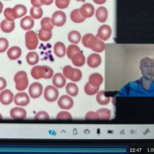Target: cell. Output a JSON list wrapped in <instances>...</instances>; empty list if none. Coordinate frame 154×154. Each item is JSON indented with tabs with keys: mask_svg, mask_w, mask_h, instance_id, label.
<instances>
[{
	"mask_svg": "<svg viewBox=\"0 0 154 154\" xmlns=\"http://www.w3.org/2000/svg\"><path fill=\"white\" fill-rule=\"evenodd\" d=\"M96 4H102L104 3L106 0H93Z\"/></svg>",
	"mask_w": 154,
	"mask_h": 154,
	"instance_id": "obj_44",
	"label": "cell"
},
{
	"mask_svg": "<svg viewBox=\"0 0 154 154\" xmlns=\"http://www.w3.org/2000/svg\"><path fill=\"white\" fill-rule=\"evenodd\" d=\"M30 13L32 18L34 19H38L42 17L43 11L40 7H32L30 9Z\"/></svg>",
	"mask_w": 154,
	"mask_h": 154,
	"instance_id": "obj_30",
	"label": "cell"
},
{
	"mask_svg": "<svg viewBox=\"0 0 154 154\" xmlns=\"http://www.w3.org/2000/svg\"><path fill=\"white\" fill-rule=\"evenodd\" d=\"M26 58L28 64L31 65H33L38 63L39 57L38 54L36 52L31 51L28 53Z\"/></svg>",
	"mask_w": 154,
	"mask_h": 154,
	"instance_id": "obj_27",
	"label": "cell"
},
{
	"mask_svg": "<svg viewBox=\"0 0 154 154\" xmlns=\"http://www.w3.org/2000/svg\"><path fill=\"white\" fill-rule=\"evenodd\" d=\"M7 54L10 59L15 60L20 56L22 54V50L19 47L14 46L11 47L8 50Z\"/></svg>",
	"mask_w": 154,
	"mask_h": 154,
	"instance_id": "obj_22",
	"label": "cell"
},
{
	"mask_svg": "<svg viewBox=\"0 0 154 154\" xmlns=\"http://www.w3.org/2000/svg\"><path fill=\"white\" fill-rule=\"evenodd\" d=\"M73 103L72 98L66 95H64L60 97L57 102L60 107L64 109H71L73 106Z\"/></svg>",
	"mask_w": 154,
	"mask_h": 154,
	"instance_id": "obj_10",
	"label": "cell"
},
{
	"mask_svg": "<svg viewBox=\"0 0 154 154\" xmlns=\"http://www.w3.org/2000/svg\"><path fill=\"white\" fill-rule=\"evenodd\" d=\"M70 0H55V4L57 7L63 9L68 7Z\"/></svg>",
	"mask_w": 154,
	"mask_h": 154,
	"instance_id": "obj_35",
	"label": "cell"
},
{
	"mask_svg": "<svg viewBox=\"0 0 154 154\" xmlns=\"http://www.w3.org/2000/svg\"><path fill=\"white\" fill-rule=\"evenodd\" d=\"M14 97L13 93L9 90L6 89L0 94V101L4 105H8L13 101Z\"/></svg>",
	"mask_w": 154,
	"mask_h": 154,
	"instance_id": "obj_15",
	"label": "cell"
},
{
	"mask_svg": "<svg viewBox=\"0 0 154 154\" xmlns=\"http://www.w3.org/2000/svg\"><path fill=\"white\" fill-rule=\"evenodd\" d=\"M10 115L12 118L15 119H23L26 117V112L23 108L15 107L11 109Z\"/></svg>",
	"mask_w": 154,
	"mask_h": 154,
	"instance_id": "obj_16",
	"label": "cell"
},
{
	"mask_svg": "<svg viewBox=\"0 0 154 154\" xmlns=\"http://www.w3.org/2000/svg\"><path fill=\"white\" fill-rule=\"evenodd\" d=\"M97 113L98 115L99 118L101 119H108L110 117L111 112L108 109H100L97 111Z\"/></svg>",
	"mask_w": 154,
	"mask_h": 154,
	"instance_id": "obj_34",
	"label": "cell"
},
{
	"mask_svg": "<svg viewBox=\"0 0 154 154\" xmlns=\"http://www.w3.org/2000/svg\"><path fill=\"white\" fill-rule=\"evenodd\" d=\"M4 14L6 19L9 20L13 21L15 19L13 14L12 8H8L4 11Z\"/></svg>",
	"mask_w": 154,
	"mask_h": 154,
	"instance_id": "obj_37",
	"label": "cell"
},
{
	"mask_svg": "<svg viewBox=\"0 0 154 154\" xmlns=\"http://www.w3.org/2000/svg\"><path fill=\"white\" fill-rule=\"evenodd\" d=\"M40 1L42 5H49L53 3L54 0H40Z\"/></svg>",
	"mask_w": 154,
	"mask_h": 154,
	"instance_id": "obj_43",
	"label": "cell"
},
{
	"mask_svg": "<svg viewBox=\"0 0 154 154\" xmlns=\"http://www.w3.org/2000/svg\"><path fill=\"white\" fill-rule=\"evenodd\" d=\"M71 20L75 23H81L85 19L82 15L79 9H76L72 10L70 14Z\"/></svg>",
	"mask_w": 154,
	"mask_h": 154,
	"instance_id": "obj_25",
	"label": "cell"
},
{
	"mask_svg": "<svg viewBox=\"0 0 154 154\" xmlns=\"http://www.w3.org/2000/svg\"><path fill=\"white\" fill-rule=\"evenodd\" d=\"M79 9L82 16L85 19L91 17L94 13V6L89 3L83 4Z\"/></svg>",
	"mask_w": 154,
	"mask_h": 154,
	"instance_id": "obj_13",
	"label": "cell"
},
{
	"mask_svg": "<svg viewBox=\"0 0 154 154\" xmlns=\"http://www.w3.org/2000/svg\"><path fill=\"white\" fill-rule=\"evenodd\" d=\"M77 1H81L83 2H85V0H76Z\"/></svg>",
	"mask_w": 154,
	"mask_h": 154,
	"instance_id": "obj_46",
	"label": "cell"
},
{
	"mask_svg": "<svg viewBox=\"0 0 154 154\" xmlns=\"http://www.w3.org/2000/svg\"><path fill=\"white\" fill-rule=\"evenodd\" d=\"M96 99L98 103L101 105L107 104L110 101L109 97H105L103 91H100L98 94Z\"/></svg>",
	"mask_w": 154,
	"mask_h": 154,
	"instance_id": "obj_33",
	"label": "cell"
},
{
	"mask_svg": "<svg viewBox=\"0 0 154 154\" xmlns=\"http://www.w3.org/2000/svg\"><path fill=\"white\" fill-rule=\"evenodd\" d=\"M81 38V36L80 33L75 30L70 31L68 34L69 41L73 43L78 44L80 41Z\"/></svg>",
	"mask_w": 154,
	"mask_h": 154,
	"instance_id": "obj_28",
	"label": "cell"
},
{
	"mask_svg": "<svg viewBox=\"0 0 154 154\" xmlns=\"http://www.w3.org/2000/svg\"><path fill=\"white\" fill-rule=\"evenodd\" d=\"M67 93L72 97L76 96L78 93V88L76 84L72 82H69L66 87Z\"/></svg>",
	"mask_w": 154,
	"mask_h": 154,
	"instance_id": "obj_29",
	"label": "cell"
},
{
	"mask_svg": "<svg viewBox=\"0 0 154 154\" xmlns=\"http://www.w3.org/2000/svg\"><path fill=\"white\" fill-rule=\"evenodd\" d=\"M29 101L28 95L24 92H19L16 94L14 99V102L16 105L21 106L27 105Z\"/></svg>",
	"mask_w": 154,
	"mask_h": 154,
	"instance_id": "obj_12",
	"label": "cell"
},
{
	"mask_svg": "<svg viewBox=\"0 0 154 154\" xmlns=\"http://www.w3.org/2000/svg\"><path fill=\"white\" fill-rule=\"evenodd\" d=\"M34 21L29 16H26L21 19L20 22L21 27L25 30L31 29L34 26Z\"/></svg>",
	"mask_w": 154,
	"mask_h": 154,
	"instance_id": "obj_20",
	"label": "cell"
},
{
	"mask_svg": "<svg viewBox=\"0 0 154 154\" xmlns=\"http://www.w3.org/2000/svg\"><path fill=\"white\" fill-rule=\"evenodd\" d=\"M31 2L34 7H40L43 5L40 0H31Z\"/></svg>",
	"mask_w": 154,
	"mask_h": 154,
	"instance_id": "obj_42",
	"label": "cell"
},
{
	"mask_svg": "<svg viewBox=\"0 0 154 154\" xmlns=\"http://www.w3.org/2000/svg\"><path fill=\"white\" fill-rule=\"evenodd\" d=\"M63 72L66 77L74 82L79 81L82 76V72L80 69L72 68L70 65L64 66Z\"/></svg>",
	"mask_w": 154,
	"mask_h": 154,
	"instance_id": "obj_4",
	"label": "cell"
},
{
	"mask_svg": "<svg viewBox=\"0 0 154 154\" xmlns=\"http://www.w3.org/2000/svg\"></svg>",
	"mask_w": 154,
	"mask_h": 154,
	"instance_id": "obj_48",
	"label": "cell"
},
{
	"mask_svg": "<svg viewBox=\"0 0 154 154\" xmlns=\"http://www.w3.org/2000/svg\"><path fill=\"white\" fill-rule=\"evenodd\" d=\"M99 89V87H95L91 85L88 82L84 87V91L85 93L90 95H94L97 92Z\"/></svg>",
	"mask_w": 154,
	"mask_h": 154,
	"instance_id": "obj_32",
	"label": "cell"
},
{
	"mask_svg": "<svg viewBox=\"0 0 154 154\" xmlns=\"http://www.w3.org/2000/svg\"><path fill=\"white\" fill-rule=\"evenodd\" d=\"M51 20L53 24L57 26H63L66 21V16L62 11H57L52 14Z\"/></svg>",
	"mask_w": 154,
	"mask_h": 154,
	"instance_id": "obj_7",
	"label": "cell"
},
{
	"mask_svg": "<svg viewBox=\"0 0 154 154\" xmlns=\"http://www.w3.org/2000/svg\"><path fill=\"white\" fill-rule=\"evenodd\" d=\"M12 10L13 16L15 19L24 16L26 14L27 11L26 7L21 4L16 5L12 8Z\"/></svg>",
	"mask_w": 154,
	"mask_h": 154,
	"instance_id": "obj_18",
	"label": "cell"
},
{
	"mask_svg": "<svg viewBox=\"0 0 154 154\" xmlns=\"http://www.w3.org/2000/svg\"><path fill=\"white\" fill-rule=\"evenodd\" d=\"M14 80L16 83V88L18 91L24 90L28 86L29 81L27 75L24 71L17 72L14 75Z\"/></svg>",
	"mask_w": 154,
	"mask_h": 154,
	"instance_id": "obj_3",
	"label": "cell"
},
{
	"mask_svg": "<svg viewBox=\"0 0 154 154\" xmlns=\"http://www.w3.org/2000/svg\"><path fill=\"white\" fill-rule=\"evenodd\" d=\"M43 91L42 85L37 82L32 83L29 86V93L30 97L33 98H36L42 95Z\"/></svg>",
	"mask_w": 154,
	"mask_h": 154,
	"instance_id": "obj_9",
	"label": "cell"
},
{
	"mask_svg": "<svg viewBox=\"0 0 154 154\" xmlns=\"http://www.w3.org/2000/svg\"><path fill=\"white\" fill-rule=\"evenodd\" d=\"M82 42L85 47L98 53L102 52L105 48L104 42L91 33L84 35L82 38Z\"/></svg>",
	"mask_w": 154,
	"mask_h": 154,
	"instance_id": "obj_1",
	"label": "cell"
},
{
	"mask_svg": "<svg viewBox=\"0 0 154 154\" xmlns=\"http://www.w3.org/2000/svg\"><path fill=\"white\" fill-rule=\"evenodd\" d=\"M101 59L98 54L94 53L89 55L87 58V63L91 67L95 68L98 67L100 64Z\"/></svg>",
	"mask_w": 154,
	"mask_h": 154,
	"instance_id": "obj_14",
	"label": "cell"
},
{
	"mask_svg": "<svg viewBox=\"0 0 154 154\" xmlns=\"http://www.w3.org/2000/svg\"><path fill=\"white\" fill-rule=\"evenodd\" d=\"M54 74L53 69L46 66H36L33 67L31 71L32 76L36 79L41 78L51 79Z\"/></svg>",
	"mask_w": 154,
	"mask_h": 154,
	"instance_id": "obj_2",
	"label": "cell"
},
{
	"mask_svg": "<svg viewBox=\"0 0 154 154\" xmlns=\"http://www.w3.org/2000/svg\"><path fill=\"white\" fill-rule=\"evenodd\" d=\"M2 115L0 114V119H2Z\"/></svg>",
	"mask_w": 154,
	"mask_h": 154,
	"instance_id": "obj_47",
	"label": "cell"
},
{
	"mask_svg": "<svg viewBox=\"0 0 154 154\" xmlns=\"http://www.w3.org/2000/svg\"><path fill=\"white\" fill-rule=\"evenodd\" d=\"M103 77L99 73H94L91 74L89 78V83L92 86L99 87L103 82Z\"/></svg>",
	"mask_w": 154,
	"mask_h": 154,
	"instance_id": "obj_19",
	"label": "cell"
},
{
	"mask_svg": "<svg viewBox=\"0 0 154 154\" xmlns=\"http://www.w3.org/2000/svg\"><path fill=\"white\" fill-rule=\"evenodd\" d=\"M51 31H47L43 30L41 28L38 31V37L41 41L46 42L49 41L51 38Z\"/></svg>",
	"mask_w": 154,
	"mask_h": 154,
	"instance_id": "obj_31",
	"label": "cell"
},
{
	"mask_svg": "<svg viewBox=\"0 0 154 154\" xmlns=\"http://www.w3.org/2000/svg\"><path fill=\"white\" fill-rule=\"evenodd\" d=\"M73 64L77 67H81L85 64V58L80 50L74 52L69 58Z\"/></svg>",
	"mask_w": 154,
	"mask_h": 154,
	"instance_id": "obj_8",
	"label": "cell"
},
{
	"mask_svg": "<svg viewBox=\"0 0 154 154\" xmlns=\"http://www.w3.org/2000/svg\"><path fill=\"white\" fill-rule=\"evenodd\" d=\"M97 19L100 22H104L108 17V11L103 6L99 7L96 10L95 14Z\"/></svg>",
	"mask_w": 154,
	"mask_h": 154,
	"instance_id": "obj_24",
	"label": "cell"
},
{
	"mask_svg": "<svg viewBox=\"0 0 154 154\" xmlns=\"http://www.w3.org/2000/svg\"><path fill=\"white\" fill-rule=\"evenodd\" d=\"M15 23L14 21H10L7 19L3 20L0 23V27L3 32L10 33L14 29Z\"/></svg>",
	"mask_w": 154,
	"mask_h": 154,
	"instance_id": "obj_21",
	"label": "cell"
},
{
	"mask_svg": "<svg viewBox=\"0 0 154 154\" xmlns=\"http://www.w3.org/2000/svg\"><path fill=\"white\" fill-rule=\"evenodd\" d=\"M34 118L36 119H49V117L46 112L41 111L36 114Z\"/></svg>",
	"mask_w": 154,
	"mask_h": 154,
	"instance_id": "obj_39",
	"label": "cell"
},
{
	"mask_svg": "<svg viewBox=\"0 0 154 154\" xmlns=\"http://www.w3.org/2000/svg\"><path fill=\"white\" fill-rule=\"evenodd\" d=\"M40 24L41 28L45 31H51L54 27V25L52 23L51 19L49 17L43 18L41 21Z\"/></svg>",
	"mask_w": 154,
	"mask_h": 154,
	"instance_id": "obj_26",
	"label": "cell"
},
{
	"mask_svg": "<svg viewBox=\"0 0 154 154\" xmlns=\"http://www.w3.org/2000/svg\"><path fill=\"white\" fill-rule=\"evenodd\" d=\"M54 54L57 57H64L66 53V48L64 44L60 42L55 43L54 47Z\"/></svg>",
	"mask_w": 154,
	"mask_h": 154,
	"instance_id": "obj_23",
	"label": "cell"
},
{
	"mask_svg": "<svg viewBox=\"0 0 154 154\" xmlns=\"http://www.w3.org/2000/svg\"><path fill=\"white\" fill-rule=\"evenodd\" d=\"M7 82L3 78L0 77V91L4 89L7 86Z\"/></svg>",
	"mask_w": 154,
	"mask_h": 154,
	"instance_id": "obj_41",
	"label": "cell"
},
{
	"mask_svg": "<svg viewBox=\"0 0 154 154\" xmlns=\"http://www.w3.org/2000/svg\"><path fill=\"white\" fill-rule=\"evenodd\" d=\"M26 46L29 50L35 49L38 44V41L36 33L32 30L27 32L25 35Z\"/></svg>",
	"mask_w": 154,
	"mask_h": 154,
	"instance_id": "obj_5",
	"label": "cell"
},
{
	"mask_svg": "<svg viewBox=\"0 0 154 154\" xmlns=\"http://www.w3.org/2000/svg\"><path fill=\"white\" fill-rule=\"evenodd\" d=\"M52 81L53 84L58 88L63 87L66 82V79L62 74L60 73H57L54 74Z\"/></svg>",
	"mask_w": 154,
	"mask_h": 154,
	"instance_id": "obj_17",
	"label": "cell"
},
{
	"mask_svg": "<svg viewBox=\"0 0 154 154\" xmlns=\"http://www.w3.org/2000/svg\"><path fill=\"white\" fill-rule=\"evenodd\" d=\"M3 7V6L2 3L0 1V14L2 12Z\"/></svg>",
	"mask_w": 154,
	"mask_h": 154,
	"instance_id": "obj_45",
	"label": "cell"
},
{
	"mask_svg": "<svg viewBox=\"0 0 154 154\" xmlns=\"http://www.w3.org/2000/svg\"><path fill=\"white\" fill-rule=\"evenodd\" d=\"M9 46V43L8 40L3 37L0 38V53L5 52Z\"/></svg>",
	"mask_w": 154,
	"mask_h": 154,
	"instance_id": "obj_36",
	"label": "cell"
},
{
	"mask_svg": "<svg viewBox=\"0 0 154 154\" xmlns=\"http://www.w3.org/2000/svg\"><path fill=\"white\" fill-rule=\"evenodd\" d=\"M56 118L58 119H71L72 117L70 114L66 111H61L57 115Z\"/></svg>",
	"mask_w": 154,
	"mask_h": 154,
	"instance_id": "obj_38",
	"label": "cell"
},
{
	"mask_svg": "<svg viewBox=\"0 0 154 154\" xmlns=\"http://www.w3.org/2000/svg\"><path fill=\"white\" fill-rule=\"evenodd\" d=\"M112 33L110 27L107 25H103L99 28L97 34V36L99 38L103 41H106L110 37Z\"/></svg>",
	"mask_w": 154,
	"mask_h": 154,
	"instance_id": "obj_11",
	"label": "cell"
},
{
	"mask_svg": "<svg viewBox=\"0 0 154 154\" xmlns=\"http://www.w3.org/2000/svg\"><path fill=\"white\" fill-rule=\"evenodd\" d=\"M59 94L58 90L52 85H48L45 89L44 97L46 100L48 102L55 101L58 98Z\"/></svg>",
	"mask_w": 154,
	"mask_h": 154,
	"instance_id": "obj_6",
	"label": "cell"
},
{
	"mask_svg": "<svg viewBox=\"0 0 154 154\" xmlns=\"http://www.w3.org/2000/svg\"><path fill=\"white\" fill-rule=\"evenodd\" d=\"M99 118V116L97 112H88L85 116L86 119H94Z\"/></svg>",
	"mask_w": 154,
	"mask_h": 154,
	"instance_id": "obj_40",
	"label": "cell"
}]
</instances>
